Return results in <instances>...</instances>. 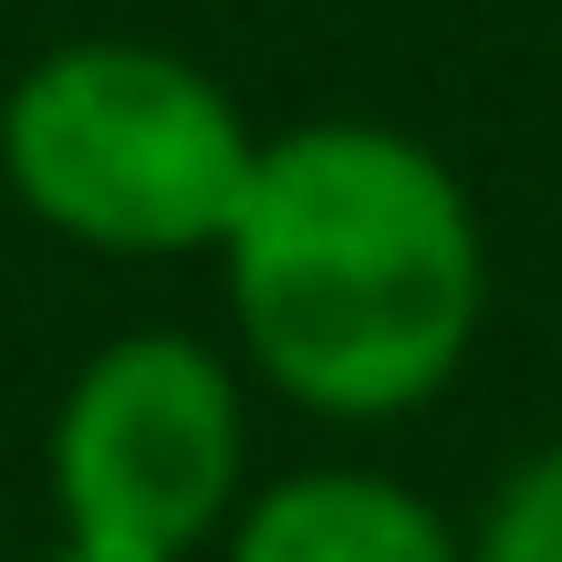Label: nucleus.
I'll list each match as a JSON object with an SVG mask.
<instances>
[{"instance_id":"obj_2","label":"nucleus","mask_w":562,"mask_h":562,"mask_svg":"<svg viewBox=\"0 0 562 562\" xmlns=\"http://www.w3.org/2000/svg\"><path fill=\"white\" fill-rule=\"evenodd\" d=\"M0 167L83 250L167 261V250H229L261 146L229 115L209 74L146 42H63L0 104Z\"/></svg>"},{"instance_id":"obj_4","label":"nucleus","mask_w":562,"mask_h":562,"mask_svg":"<svg viewBox=\"0 0 562 562\" xmlns=\"http://www.w3.org/2000/svg\"><path fill=\"white\" fill-rule=\"evenodd\" d=\"M229 562H469V542L396 480L364 469H302L250 501Z\"/></svg>"},{"instance_id":"obj_3","label":"nucleus","mask_w":562,"mask_h":562,"mask_svg":"<svg viewBox=\"0 0 562 562\" xmlns=\"http://www.w3.org/2000/svg\"><path fill=\"white\" fill-rule=\"evenodd\" d=\"M240 490V396L188 334H125L74 375L53 501L83 562H188Z\"/></svg>"},{"instance_id":"obj_5","label":"nucleus","mask_w":562,"mask_h":562,"mask_svg":"<svg viewBox=\"0 0 562 562\" xmlns=\"http://www.w3.org/2000/svg\"><path fill=\"white\" fill-rule=\"evenodd\" d=\"M469 562H562V448H542V459H521L501 480Z\"/></svg>"},{"instance_id":"obj_1","label":"nucleus","mask_w":562,"mask_h":562,"mask_svg":"<svg viewBox=\"0 0 562 562\" xmlns=\"http://www.w3.org/2000/svg\"><path fill=\"white\" fill-rule=\"evenodd\" d=\"M229 302L281 396L323 417H406L480 323L459 178L385 125H302L261 146L229 229Z\"/></svg>"},{"instance_id":"obj_6","label":"nucleus","mask_w":562,"mask_h":562,"mask_svg":"<svg viewBox=\"0 0 562 562\" xmlns=\"http://www.w3.org/2000/svg\"><path fill=\"white\" fill-rule=\"evenodd\" d=\"M53 562H83V552H53Z\"/></svg>"}]
</instances>
